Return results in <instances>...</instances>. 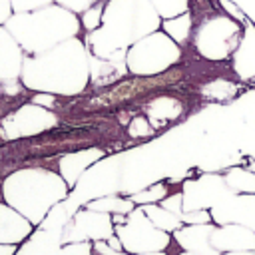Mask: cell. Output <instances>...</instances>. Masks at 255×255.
I'll return each instance as SVG.
<instances>
[{"label":"cell","mask_w":255,"mask_h":255,"mask_svg":"<svg viewBox=\"0 0 255 255\" xmlns=\"http://www.w3.org/2000/svg\"><path fill=\"white\" fill-rule=\"evenodd\" d=\"M20 82L34 92L78 96L90 82V52L78 36L40 54H26Z\"/></svg>","instance_id":"cell-1"},{"label":"cell","mask_w":255,"mask_h":255,"mask_svg":"<svg viewBox=\"0 0 255 255\" xmlns=\"http://www.w3.org/2000/svg\"><path fill=\"white\" fill-rule=\"evenodd\" d=\"M161 28V16L151 0H108L102 14V26L86 34L90 54L106 58L128 50L139 38Z\"/></svg>","instance_id":"cell-2"},{"label":"cell","mask_w":255,"mask_h":255,"mask_svg":"<svg viewBox=\"0 0 255 255\" xmlns=\"http://www.w3.org/2000/svg\"><path fill=\"white\" fill-rule=\"evenodd\" d=\"M68 189L70 185L64 181V177L46 167L18 169L2 183L4 201L34 225H40L48 211L70 195Z\"/></svg>","instance_id":"cell-3"},{"label":"cell","mask_w":255,"mask_h":255,"mask_svg":"<svg viewBox=\"0 0 255 255\" xmlns=\"http://www.w3.org/2000/svg\"><path fill=\"white\" fill-rule=\"evenodd\" d=\"M4 26L26 54H40L78 36L82 22L76 12L54 2L32 12H14Z\"/></svg>","instance_id":"cell-4"},{"label":"cell","mask_w":255,"mask_h":255,"mask_svg":"<svg viewBox=\"0 0 255 255\" xmlns=\"http://www.w3.org/2000/svg\"><path fill=\"white\" fill-rule=\"evenodd\" d=\"M181 58L179 44L165 32H151L128 48V70L135 76H155L171 68Z\"/></svg>","instance_id":"cell-5"},{"label":"cell","mask_w":255,"mask_h":255,"mask_svg":"<svg viewBox=\"0 0 255 255\" xmlns=\"http://www.w3.org/2000/svg\"><path fill=\"white\" fill-rule=\"evenodd\" d=\"M245 24L231 18L229 14L223 16H211L199 24L193 38V48L199 56L211 62L227 60L235 52L241 36H243Z\"/></svg>","instance_id":"cell-6"},{"label":"cell","mask_w":255,"mask_h":255,"mask_svg":"<svg viewBox=\"0 0 255 255\" xmlns=\"http://www.w3.org/2000/svg\"><path fill=\"white\" fill-rule=\"evenodd\" d=\"M116 235L129 255L149 253V251H165L169 245V233L157 229L141 207H133L128 215H116L114 219Z\"/></svg>","instance_id":"cell-7"},{"label":"cell","mask_w":255,"mask_h":255,"mask_svg":"<svg viewBox=\"0 0 255 255\" xmlns=\"http://www.w3.org/2000/svg\"><path fill=\"white\" fill-rule=\"evenodd\" d=\"M76 191L70 195L76 203H86L104 195H116L122 187V163L118 157L98 159L92 163L74 185Z\"/></svg>","instance_id":"cell-8"},{"label":"cell","mask_w":255,"mask_h":255,"mask_svg":"<svg viewBox=\"0 0 255 255\" xmlns=\"http://www.w3.org/2000/svg\"><path fill=\"white\" fill-rule=\"evenodd\" d=\"M56 124H58V118L52 112V108H44L40 104L30 102L18 108L16 112H12L10 116H6L0 128L4 137L16 139V137H28V135L48 131Z\"/></svg>","instance_id":"cell-9"},{"label":"cell","mask_w":255,"mask_h":255,"mask_svg":"<svg viewBox=\"0 0 255 255\" xmlns=\"http://www.w3.org/2000/svg\"><path fill=\"white\" fill-rule=\"evenodd\" d=\"M116 233L114 219L110 213L94 209H78L62 231V243L72 241H102Z\"/></svg>","instance_id":"cell-10"},{"label":"cell","mask_w":255,"mask_h":255,"mask_svg":"<svg viewBox=\"0 0 255 255\" xmlns=\"http://www.w3.org/2000/svg\"><path fill=\"white\" fill-rule=\"evenodd\" d=\"M181 193H183V211H193V209H211L233 191L223 175L203 173L195 179H187L183 183Z\"/></svg>","instance_id":"cell-11"},{"label":"cell","mask_w":255,"mask_h":255,"mask_svg":"<svg viewBox=\"0 0 255 255\" xmlns=\"http://www.w3.org/2000/svg\"><path fill=\"white\" fill-rule=\"evenodd\" d=\"M209 211L215 225L239 223L255 231V193H231Z\"/></svg>","instance_id":"cell-12"},{"label":"cell","mask_w":255,"mask_h":255,"mask_svg":"<svg viewBox=\"0 0 255 255\" xmlns=\"http://www.w3.org/2000/svg\"><path fill=\"white\" fill-rule=\"evenodd\" d=\"M211 243L219 253L249 251V249H255V231L239 223L215 225L211 233Z\"/></svg>","instance_id":"cell-13"},{"label":"cell","mask_w":255,"mask_h":255,"mask_svg":"<svg viewBox=\"0 0 255 255\" xmlns=\"http://www.w3.org/2000/svg\"><path fill=\"white\" fill-rule=\"evenodd\" d=\"M215 223H197V225H181L177 231H173V239L183 247V251H189L193 255H219V251L211 243Z\"/></svg>","instance_id":"cell-14"},{"label":"cell","mask_w":255,"mask_h":255,"mask_svg":"<svg viewBox=\"0 0 255 255\" xmlns=\"http://www.w3.org/2000/svg\"><path fill=\"white\" fill-rule=\"evenodd\" d=\"M26 52L18 40L8 32L6 26H0V82L20 80Z\"/></svg>","instance_id":"cell-15"},{"label":"cell","mask_w":255,"mask_h":255,"mask_svg":"<svg viewBox=\"0 0 255 255\" xmlns=\"http://www.w3.org/2000/svg\"><path fill=\"white\" fill-rule=\"evenodd\" d=\"M126 54H128V50H120L106 58L90 54V82L94 86H108V84L124 78L126 72H129Z\"/></svg>","instance_id":"cell-16"},{"label":"cell","mask_w":255,"mask_h":255,"mask_svg":"<svg viewBox=\"0 0 255 255\" xmlns=\"http://www.w3.org/2000/svg\"><path fill=\"white\" fill-rule=\"evenodd\" d=\"M34 231V223L8 203H0V243L18 245Z\"/></svg>","instance_id":"cell-17"},{"label":"cell","mask_w":255,"mask_h":255,"mask_svg":"<svg viewBox=\"0 0 255 255\" xmlns=\"http://www.w3.org/2000/svg\"><path fill=\"white\" fill-rule=\"evenodd\" d=\"M233 72L239 80H253L255 78V26L247 22L243 28V36L231 54Z\"/></svg>","instance_id":"cell-18"},{"label":"cell","mask_w":255,"mask_h":255,"mask_svg":"<svg viewBox=\"0 0 255 255\" xmlns=\"http://www.w3.org/2000/svg\"><path fill=\"white\" fill-rule=\"evenodd\" d=\"M104 157V151L102 149H98V147H90V149H82V151H76V153H68V155H64L62 159H60V163H58V173L64 177V181L70 185V187H74L76 183H78V179H80V175L92 165V163H96L98 159H102Z\"/></svg>","instance_id":"cell-19"},{"label":"cell","mask_w":255,"mask_h":255,"mask_svg":"<svg viewBox=\"0 0 255 255\" xmlns=\"http://www.w3.org/2000/svg\"><path fill=\"white\" fill-rule=\"evenodd\" d=\"M62 245V233L40 227L22 241L18 255H60Z\"/></svg>","instance_id":"cell-20"},{"label":"cell","mask_w":255,"mask_h":255,"mask_svg":"<svg viewBox=\"0 0 255 255\" xmlns=\"http://www.w3.org/2000/svg\"><path fill=\"white\" fill-rule=\"evenodd\" d=\"M139 207H141L143 213L149 217V221H151L157 229H161V231L173 233V231H177V229L183 225L181 217L175 215L173 211L165 209L161 203H159V205H157V203H145V205H139Z\"/></svg>","instance_id":"cell-21"},{"label":"cell","mask_w":255,"mask_h":255,"mask_svg":"<svg viewBox=\"0 0 255 255\" xmlns=\"http://www.w3.org/2000/svg\"><path fill=\"white\" fill-rule=\"evenodd\" d=\"M133 201L131 199H124V197H118L116 195H104V197H98V199H90L84 203V207L88 209H94V211H104V213H110V215H128L131 209H133Z\"/></svg>","instance_id":"cell-22"},{"label":"cell","mask_w":255,"mask_h":255,"mask_svg":"<svg viewBox=\"0 0 255 255\" xmlns=\"http://www.w3.org/2000/svg\"><path fill=\"white\" fill-rule=\"evenodd\" d=\"M223 177L233 193H255V171L253 169L235 165V167L225 169Z\"/></svg>","instance_id":"cell-23"},{"label":"cell","mask_w":255,"mask_h":255,"mask_svg":"<svg viewBox=\"0 0 255 255\" xmlns=\"http://www.w3.org/2000/svg\"><path fill=\"white\" fill-rule=\"evenodd\" d=\"M181 114V104L173 98H157L147 106V118L151 126H159L165 120H173Z\"/></svg>","instance_id":"cell-24"},{"label":"cell","mask_w":255,"mask_h":255,"mask_svg":"<svg viewBox=\"0 0 255 255\" xmlns=\"http://www.w3.org/2000/svg\"><path fill=\"white\" fill-rule=\"evenodd\" d=\"M191 24H193V22H191V14H189V12H183V14H179V16L161 20L163 32H165L169 38H173L179 46L187 42V38H189V34H191Z\"/></svg>","instance_id":"cell-25"},{"label":"cell","mask_w":255,"mask_h":255,"mask_svg":"<svg viewBox=\"0 0 255 255\" xmlns=\"http://www.w3.org/2000/svg\"><path fill=\"white\" fill-rule=\"evenodd\" d=\"M163 197H167V187H165V183H153V185H149L147 189L133 193L129 199H131L135 205H145V203H159Z\"/></svg>","instance_id":"cell-26"},{"label":"cell","mask_w":255,"mask_h":255,"mask_svg":"<svg viewBox=\"0 0 255 255\" xmlns=\"http://www.w3.org/2000/svg\"><path fill=\"white\" fill-rule=\"evenodd\" d=\"M151 4L161 16V20H165V18H173L187 12L189 0H151Z\"/></svg>","instance_id":"cell-27"},{"label":"cell","mask_w":255,"mask_h":255,"mask_svg":"<svg viewBox=\"0 0 255 255\" xmlns=\"http://www.w3.org/2000/svg\"><path fill=\"white\" fill-rule=\"evenodd\" d=\"M203 94L207 98H217V100H225L229 96L235 94V86L231 82H225V80H215L211 84H207L203 88Z\"/></svg>","instance_id":"cell-28"},{"label":"cell","mask_w":255,"mask_h":255,"mask_svg":"<svg viewBox=\"0 0 255 255\" xmlns=\"http://www.w3.org/2000/svg\"><path fill=\"white\" fill-rule=\"evenodd\" d=\"M102 14H104V6H102V2H98L92 8H88L86 12H82V20L80 22L88 32H92V30L102 26Z\"/></svg>","instance_id":"cell-29"},{"label":"cell","mask_w":255,"mask_h":255,"mask_svg":"<svg viewBox=\"0 0 255 255\" xmlns=\"http://www.w3.org/2000/svg\"><path fill=\"white\" fill-rule=\"evenodd\" d=\"M94 253V241H72L64 243L60 255H92Z\"/></svg>","instance_id":"cell-30"},{"label":"cell","mask_w":255,"mask_h":255,"mask_svg":"<svg viewBox=\"0 0 255 255\" xmlns=\"http://www.w3.org/2000/svg\"><path fill=\"white\" fill-rule=\"evenodd\" d=\"M183 225H197V223H211V211L209 209H193V211H183L181 213Z\"/></svg>","instance_id":"cell-31"},{"label":"cell","mask_w":255,"mask_h":255,"mask_svg":"<svg viewBox=\"0 0 255 255\" xmlns=\"http://www.w3.org/2000/svg\"><path fill=\"white\" fill-rule=\"evenodd\" d=\"M56 0H12V8H14V12H32V10L50 6Z\"/></svg>","instance_id":"cell-32"},{"label":"cell","mask_w":255,"mask_h":255,"mask_svg":"<svg viewBox=\"0 0 255 255\" xmlns=\"http://www.w3.org/2000/svg\"><path fill=\"white\" fill-rule=\"evenodd\" d=\"M159 203H161L165 209H169V211H173L175 215H179V217H181V213H183V193H181V191H177V193H173V195L163 197Z\"/></svg>","instance_id":"cell-33"},{"label":"cell","mask_w":255,"mask_h":255,"mask_svg":"<svg viewBox=\"0 0 255 255\" xmlns=\"http://www.w3.org/2000/svg\"><path fill=\"white\" fill-rule=\"evenodd\" d=\"M100 0H56V4H60V6H64V8H68V10H72V12H76V14H82V12H86L88 8H92L94 4H98Z\"/></svg>","instance_id":"cell-34"},{"label":"cell","mask_w":255,"mask_h":255,"mask_svg":"<svg viewBox=\"0 0 255 255\" xmlns=\"http://www.w3.org/2000/svg\"><path fill=\"white\" fill-rule=\"evenodd\" d=\"M153 131V128H151V124L147 122V120H143V118H135L131 124H129V133L133 135V137H141V135H149Z\"/></svg>","instance_id":"cell-35"},{"label":"cell","mask_w":255,"mask_h":255,"mask_svg":"<svg viewBox=\"0 0 255 255\" xmlns=\"http://www.w3.org/2000/svg\"><path fill=\"white\" fill-rule=\"evenodd\" d=\"M229 2L235 4V6L243 12V16H245L249 22L255 24V0H229Z\"/></svg>","instance_id":"cell-36"},{"label":"cell","mask_w":255,"mask_h":255,"mask_svg":"<svg viewBox=\"0 0 255 255\" xmlns=\"http://www.w3.org/2000/svg\"><path fill=\"white\" fill-rule=\"evenodd\" d=\"M14 14L12 8V0H0V26H4Z\"/></svg>","instance_id":"cell-37"},{"label":"cell","mask_w":255,"mask_h":255,"mask_svg":"<svg viewBox=\"0 0 255 255\" xmlns=\"http://www.w3.org/2000/svg\"><path fill=\"white\" fill-rule=\"evenodd\" d=\"M54 94H48V92H38L36 96H34V104H40V106H44V108H52L54 106Z\"/></svg>","instance_id":"cell-38"},{"label":"cell","mask_w":255,"mask_h":255,"mask_svg":"<svg viewBox=\"0 0 255 255\" xmlns=\"http://www.w3.org/2000/svg\"><path fill=\"white\" fill-rule=\"evenodd\" d=\"M18 245H6V243H0V255H16V249Z\"/></svg>","instance_id":"cell-39"},{"label":"cell","mask_w":255,"mask_h":255,"mask_svg":"<svg viewBox=\"0 0 255 255\" xmlns=\"http://www.w3.org/2000/svg\"><path fill=\"white\" fill-rule=\"evenodd\" d=\"M219 255H255V249H249V251H225V253H219Z\"/></svg>","instance_id":"cell-40"},{"label":"cell","mask_w":255,"mask_h":255,"mask_svg":"<svg viewBox=\"0 0 255 255\" xmlns=\"http://www.w3.org/2000/svg\"><path fill=\"white\" fill-rule=\"evenodd\" d=\"M135 255H167L165 251H149V253H135Z\"/></svg>","instance_id":"cell-41"},{"label":"cell","mask_w":255,"mask_h":255,"mask_svg":"<svg viewBox=\"0 0 255 255\" xmlns=\"http://www.w3.org/2000/svg\"><path fill=\"white\" fill-rule=\"evenodd\" d=\"M247 167H249V169H253V171H255V161H251V163H249V165H247Z\"/></svg>","instance_id":"cell-42"},{"label":"cell","mask_w":255,"mask_h":255,"mask_svg":"<svg viewBox=\"0 0 255 255\" xmlns=\"http://www.w3.org/2000/svg\"><path fill=\"white\" fill-rule=\"evenodd\" d=\"M179 255H193V253H189V251H183V253H179Z\"/></svg>","instance_id":"cell-43"},{"label":"cell","mask_w":255,"mask_h":255,"mask_svg":"<svg viewBox=\"0 0 255 255\" xmlns=\"http://www.w3.org/2000/svg\"><path fill=\"white\" fill-rule=\"evenodd\" d=\"M0 96H2V86H0Z\"/></svg>","instance_id":"cell-44"}]
</instances>
